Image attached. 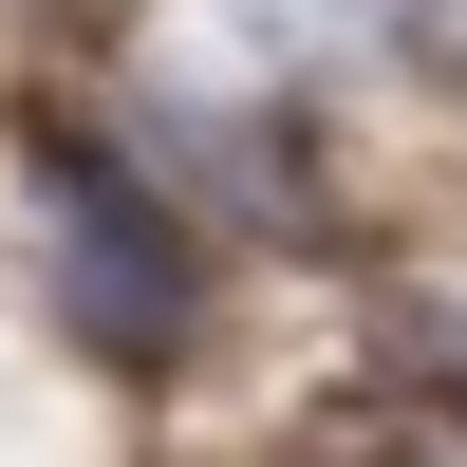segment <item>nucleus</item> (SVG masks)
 I'll return each instance as SVG.
<instances>
[{
  "mask_svg": "<svg viewBox=\"0 0 467 467\" xmlns=\"http://www.w3.org/2000/svg\"><path fill=\"white\" fill-rule=\"evenodd\" d=\"M19 224H37V262H57V318L75 337H112V356H169L187 337V244H169V187L131 169V150H94V131H37L19 150Z\"/></svg>",
  "mask_w": 467,
  "mask_h": 467,
  "instance_id": "nucleus-1",
  "label": "nucleus"
}]
</instances>
